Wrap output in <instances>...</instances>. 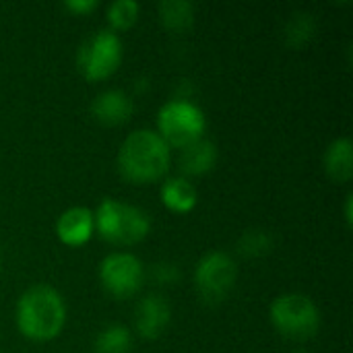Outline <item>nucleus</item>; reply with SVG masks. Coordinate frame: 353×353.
Masks as SVG:
<instances>
[{"label": "nucleus", "instance_id": "1", "mask_svg": "<svg viewBox=\"0 0 353 353\" xmlns=\"http://www.w3.org/2000/svg\"><path fill=\"white\" fill-rule=\"evenodd\" d=\"M118 168L134 184L155 182L170 170V145L155 130H134L120 147Z\"/></svg>", "mask_w": 353, "mask_h": 353}, {"label": "nucleus", "instance_id": "2", "mask_svg": "<svg viewBox=\"0 0 353 353\" xmlns=\"http://www.w3.org/2000/svg\"><path fill=\"white\" fill-rule=\"evenodd\" d=\"M66 321V306L62 296L50 285L29 288L17 304L19 331L35 341L54 339Z\"/></svg>", "mask_w": 353, "mask_h": 353}, {"label": "nucleus", "instance_id": "3", "mask_svg": "<svg viewBox=\"0 0 353 353\" xmlns=\"http://www.w3.org/2000/svg\"><path fill=\"white\" fill-rule=\"evenodd\" d=\"M93 219L103 240L122 246L141 242L151 228V221L143 209L114 199H103L97 207V213H93Z\"/></svg>", "mask_w": 353, "mask_h": 353}, {"label": "nucleus", "instance_id": "4", "mask_svg": "<svg viewBox=\"0 0 353 353\" xmlns=\"http://www.w3.org/2000/svg\"><path fill=\"white\" fill-rule=\"evenodd\" d=\"M269 314L275 329L294 341L314 337L321 327V312L316 304L304 294H283L275 298Z\"/></svg>", "mask_w": 353, "mask_h": 353}, {"label": "nucleus", "instance_id": "5", "mask_svg": "<svg viewBox=\"0 0 353 353\" xmlns=\"http://www.w3.org/2000/svg\"><path fill=\"white\" fill-rule=\"evenodd\" d=\"M159 137L172 145V147H186L199 139H203V132L207 128V120L201 108L186 99H174L168 101L157 116Z\"/></svg>", "mask_w": 353, "mask_h": 353}, {"label": "nucleus", "instance_id": "6", "mask_svg": "<svg viewBox=\"0 0 353 353\" xmlns=\"http://www.w3.org/2000/svg\"><path fill=\"white\" fill-rule=\"evenodd\" d=\"M120 60H122L120 37L108 29H101L93 33L89 39H85L77 56V64L81 72L91 81L110 77L118 68Z\"/></svg>", "mask_w": 353, "mask_h": 353}, {"label": "nucleus", "instance_id": "7", "mask_svg": "<svg viewBox=\"0 0 353 353\" xmlns=\"http://www.w3.org/2000/svg\"><path fill=\"white\" fill-rule=\"evenodd\" d=\"M236 275H238V267L234 259L228 252L213 250L199 261L194 271V283L205 302L217 304L225 300V296L234 288Z\"/></svg>", "mask_w": 353, "mask_h": 353}, {"label": "nucleus", "instance_id": "8", "mask_svg": "<svg viewBox=\"0 0 353 353\" xmlns=\"http://www.w3.org/2000/svg\"><path fill=\"white\" fill-rule=\"evenodd\" d=\"M143 263L130 252H112L99 265V279L114 298H130L143 285Z\"/></svg>", "mask_w": 353, "mask_h": 353}, {"label": "nucleus", "instance_id": "9", "mask_svg": "<svg viewBox=\"0 0 353 353\" xmlns=\"http://www.w3.org/2000/svg\"><path fill=\"white\" fill-rule=\"evenodd\" d=\"M170 321H172V310L161 296H147L139 302L137 316H134V327L139 335L147 339H155L165 331Z\"/></svg>", "mask_w": 353, "mask_h": 353}, {"label": "nucleus", "instance_id": "10", "mask_svg": "<svg viewBox=\"0 0 353 353\" xmlns=\"http://www.w3.org/2000/svg\"><path fill=\"white\" fill-rule=\"evenodd\" d=\"M93 228H95V219L87 207H70L58 217L56 234L64 244L81 246L91 238Z\"/></svg>", "mask_w": 353, "mask_h": 353}, {"label": "nucleus", "instance_id": "11", "mask_svg": "<svg viewBox=\"0 0 353 353\" xmlns=\"http://www.w3.org/2000/svg\"><path fill=\"white\" fill-rule=\"evenodd\" d=\"M91 114L101 124H120L126 122L132 114V99L120 89L101 91L91 101Z\"/></svg>", "mask_w": 353, "mask_h": 353}, {"label": "nucleus", "instance_id": "12", "mask_svg": "<svg viewBox=\"0 0 353 353\" xmlns=\"http://www.w3.org/2000/svg\"><path fill=\"white\" fill-rule=\"evenodd\" d=\"M217 161V147L209 139H199L180 151V170L190 176L209 172Z\"/></svg>", "mask_w": 353, "mask_h": 353}, {"label": "nucleus", "instance_id": "13", "mask_svg": "<svg viewBox=\"0 0 353 353\" xmlns=\"http://www.w3.org/2000/svg\"><path fill=\"white\" fill-rule=\"evenodd\" d=\"M325 170L335 182H347L353 176V145L347 137L335 139L325 151Z\"/></svg>", "mask_w": 353, "mask_h": 353}, {"label": "nucleus", "instance_id": "14", "mask_svg": "<svg viewBox=\"0 0 353 353\" xmlns=\"http://www.w3.org/2000/svg\"><path fill=\"white\" fill-rule=\"evenodd\" d=\"M163 205L176 213H186L196 205V190L186 178H170L161 186Z\"/></svg>", "mask_w": 353, "mask_h": 353}, {"label": "nucleus", "instance_id": "15", "mask_svg": "<svg viewBox=\"0 0 353 353\" xmlns=\"http://www.w3.org/2000/svg\"><path fill=\"white\" fill-rule=\"evenodd\" d=\"M159 14L165 27L186 29L194 19V4L188 0H163L159 4Z\"/></svg>", "mask_w": 353, "mask_h": 353}, {"label": "nucleus", "instance_id": "16", "mask_svg": "<svg viewBox=\"0 0 353 353\" xmlns=\"http://www.w3.org/2000/svg\"><path fill=\"white\" fill-rule=\"evenodd\" d=\"M132 345L130 333L122 325L105 327L95 339V353H128Z\"/></svg>", "mask_w": 353, "mask_h": 353}, {"label": "nucleus", "instance_id": "17", "mask_svg": "<svg viewBox=\"0 0 353 353\" xmlns=\"http://www.w3.org/2000/svg\"><path fill=\"white\" fill-rule=\"evenodd\" d=\"M314 33V19L308 12H296L285 27V39L292 46H302L306 43Z\"/></svg>", "mask_w": 353, "mask_h": 353}, {"label": "nucleus", "instance_id": "18", "mask_svg": "<svg viewBox=\"0 0 353 353\" xmlns=\"http://www.w3.org/2000/svg\"><path fill=\"white\" fill-rule=\"evenodd\" d=\"M139 10L137 0H116L108 6V19L116 29H128L139 19Z\"/></svg>", "mask_w": 353, "mask_h": 353}, {"label": "nucleus", "instance_id": "19", "mask_svg": "<svg viewBox=\"0 0 353 353\" xmlns=\"http://www.w3.org/2000/svg\"><path fill=\"white\" fill-rule=\"evenodd\" d=\"M271 246H273V240L265 230H248L242 234V238L238 242L240 252L246 256H261V254L269 252Z\"/></svg>", "mask_w": 353, "mask_h": 353}, {"label": "nucleus", "instance_id": "20", "mask_svg": "<svg viewBox=\"0 0 353 353\" xmlns=\"http://www.w3.org/2000/svg\"><path fill=\"white\" fill-rule=\"evenodd\" d=\"M153 273H155V277H157L161 283H170V281L174 283V281L178 279V275H180V273H178V269H176L174 265H168V263L157 265Z\"/></svg>", "mask_w": 353, "mask_h": 353}, {"label": "nucleus", "instance_id": "21", "mask_svg": "<svg viewBox=\"0 0 353 353\" xmlns=\"http://www.w3.org/2000/svg\"><path fill=\"white\" fill-rule=\"evenodd\" d=\"M64 6L77 14H83V12H89L97 6V0H66Z\"/></svg>", "mask_w": 353, "mask_h": 353}, {"label": "nucleus", "instance_id": "22", "mask_svg": "<svg viewBox=\"0 0 353 353\" xmlns=\"http://www.w3.org/2000/svg\"><path fill=\"white\" fill-rule=\"evenodd\" d=\"M345 219L347 223H352V194H347V201H345Z\"/></svg>", "mask_w": 353, "mask_h": 353}, {"label": "nucleus", "instance_id": "23", "mask_svg": "<svg viewBox=\"0 0 353 353\" xmlns=\"http://www.w3.org/2000/svg\"><path fill=\"white\" fill-rule=\"evenodd\" d=\"M296 353H304V352H296Z\"/></svg>", "mask_w": 353, "mask_h": 353}]
</instances>
